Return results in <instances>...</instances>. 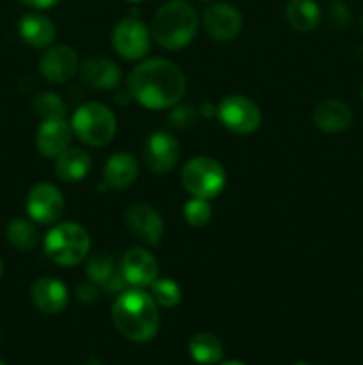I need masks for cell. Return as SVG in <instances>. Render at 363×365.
<instances>
[{
  "mask_svg": "<svg viewBox=\"0 0 363 365\" xmlns=\"http://www.w3.org/2000/svg\"><path fill=\"white\" fill-rule=\"evenodd\" d=\"M187 81L173 61L146 59L139 63L128 75L127 89L135 102L152 110L171 109L180 103L185 95Z\"/></svg>",
  "mask_w": 363,
  "mask_h": 365,
  "instance_id": "obj_1",
  "label": "cell"
},
{
  "mask_svg": "<svg viewBox=\"0 0 363 365\" xmlns=\"http://www.w3.org/2000/svg\"><path fill=\"white\" fill-rule=\"evenodd\" d=\"M110 316L117 331L132 342H148L159 331L157 303L142 289L134 287L121 292L114 302Z\"/></svg>",
  "mask_w": 363,
  "mask_h": 365,
  "instance_id": "obj_2",
  "label": "cell"
},
{
  "mask_svg": "<svg viewBox=\"0 0 363 365\" xmlns=\"http://www.w3.org/2000/svg\"><path fill=\"white\" fill-rule=\"evenodd\" d=\"M199 18L194 7L185 0L164 4L152 20V36L162 48L180 50L196 38Z\"/></svg>",
  "mask_w": 363,
  "mask_h": 365,
  "instance_id": "obj_3",
  "label": "cell"
},
{
  "mask_svg": "<svg viewBox=\"0 0 363 365\" xmlns=\"http://www.w3.org/2000/svg\"><path fill=\"white\" fill-rule=\"evenodd\" d=\"M91 250V237L82 225L75 221L59 223L46 234L45 253L60 267H73L85 259Z\"/></svg>",
  "mask_w": 363,
  "mask_h": 365,
  "instance_id": "obj_4",
  "label": "cell"
},
{
  "mask_svg": "<svg viewBox=\"0 0 363 365\" xmlns=\"http://www.w3.org/2000/svg\"><path fill=\"white\" fill-rule=\"evenodd\" d=\"M73 134L89 146H105L116 134V116L107 106L89 102L78 107L71 118Z\"/></svg>",
  "mask_w": 363,
  "mask_h": 365,
  "instance_id": "obj_5",
  "label": "cell"
},
{
  "mask_svg": "<svg viewBox=\"0 0 363 365\" xmlns=\"http://www.w3.org/2000/svg\"><path fill=\"white\" fill-rule=\"evenodd\" d=\"M182 184L194 198L212 200L226 184V173L219 160L199 155L187 160L182 170Z\"/></svg>",
  "mask_w": 363,
  "mask_h": 365,
  "instance_id": "obj_6",
  "label": "cell"
},
{
  "mask_svg": "<svg viewBox=\"0 0 363 365\" xmlns=\"http://www.w3.org/2000/svg\"><path fill=\"white\" fill-rule=\"evenodd\" d=\"M216 116L221 125L233 134H253L262 125V113L253 100L244 95H228L217 103Z\"/></svg>",
  "mask_w": 363,
  "mask_h": 365,
  "instance_id": "obj_7",
  "label": "cell"
},
{
  "mask_svg": "<svg viewBox=\"0 0 363 365\" xmlns=\"http://www.w3.org/2000/svg\"><path fill=\"white\" fill-rule=\"evenodd\" d=\"M112 46L123 59L139 61L149 52L152 34L137 18H125L117 21L112 31Z\"/></svg>",
  "mask_w": 363,
  "mask_h": 365,
  "instance_id": "obj_8",
  "label": "cell"
},
{
  "mask_svg": "<svg viewBox=\"0 0 363 365\" xmlns=\"http://www.w3.org/2000/svg\"><path fill=\"white\" fill-rule=\"evenodd\" d=\"M142 159L153 173H169L180 160L178 139L167 130L152 132L142 148Z\"/></svg>",
  "mask_w": 363,
  "mask_h": 365,
  "instance_id": "obj_9",
  "label": "cell"
},
{
  "mask_svg": "<svg viewBox=\"0 0 363 365\" xmlns=\"http://www.w3.org/2000/svg\"><path fill=\"white\" fill-rule=\"evenodd\" d=\"M64 196L50 182H39L27 196V214L34 223L52 225L63 216Z\"/></svg>",
  "mask_w": 363,
  "mask_h": 365,
  "instance_id": "obj_10",
  "label": "cell"
},
{
  "mask_svg": "<svg viewBox=\"0 0 363 365\" xmlns=\"http://www.w3.org/2000/svg\"><path fill=\"white\" fill-rule=\"evenodd\" d=\"M125 225L141 242L157 246L164 235V221L153 207L146 203H134L125 212Z\"/></svg>",
  "mask_w": 363,
  "mask_h": 365,
  "instance_id": "obj_11",
  "label": "cell"
},
{
  "mask_svg": "<svg viewBox=\"0 0 363 365\" xmlns=\"http://www.w3.org/2000/svg\"><path fill=\"white\" fill-rule=\"evenodd\" d=\"M203 27L216 41H231L242 31V16L230 4H212L203 11Z\"/></svg>",
  "mask_w": 363,
  "mask_h": 365,
  "instance_id": "obj_12",
  "label": "cell"
},
{
  "mask_svg": "<svg viewBox=\"0 0 363 365\" xmlns=\"http://www.w3.org/2000/svg\"><path fill=\"white\" fill-rule=\"evenodd\" d=\"M78 66L77 52L68 45L48 46L39 59V73L53 84L70 81L77 73Z\"/></svg>",
  "mask_w": 363,
  "mask_h": 365,
  "instance_id": "obj_13",
  "label": "cell"
},
{
  "mask_svg": "<svg viewBox=\"0 0 363 365\" xmlns=\"http://www.w3.org/2000/svg\"><path fill=\"white\" fill-rule=\"evenodd\" d=\"M121 274L132 287H149L159 278L157 259L144 248H130L121 260Z\"/></svg>",
  "mask_w": 363,
  "mask_h": 365,
  "instance_id": "obj_14",
  "label": "cell"
},
{
  "mask_svg": "<svg viewBox=\"0 0 363 365\" xmlns=\"http://www.w3.org/2000/svg\"><path fill=\"white\" fill-rule=\"evenodd\" d=\"M85 86L100 91H110L121 84V70L114 61L102 56H89L78 66Z\"/></svg>",
  "mask_w": 363,
  "mask_h": 365,
  "instance_id": "obj_15",
  "label": "cell"
},
{
  "mask_svg": "<svg viewBox=\"0 0 363 365\" xmlns=\"http://www.w3.org/2000/svg\"><path fill=\"white\" fill-rule=\"evenodd\" d=\"M31 299L36 309L43 314H60L70 303V292L60 280L52 277H43L32 284Z\"/></svg>",
  "mask_w": 363,
  "mask_h": 365,
  "instance_id": "obj_16",
  "label": "cell"
},
{
  "mask_svg": "<svg viewBox=\"0 0 363 365\" xmlns=\"http://www.w3.org/2000/svg\"><path fill=\"white\" fill-rule=\"evenodd\" d=\"M73 128L66 120L41 121L36 134V148L46 159H56L70 146Z\"/></svg>",
  "mask_w": 363,
  "mask_h": 365,
  "instance_id": "obj_17",
  "label": "cell"
},
{
  "mask_svg": "<svg viewBox=\"0 0 363 365\" xmlns=\"http://www.w3.org/2000/svg\"><path fill=\"white\" fill-rule=\"evenodd\" d=\"M313 123L317 125V128H320L324 132H330V134L344 132L351 127L352 110L347 103L340 102V100H322L313 109Z\"/></svg>",
  "mask_w": 363,
  "mask_h": 365,
  "instance_id": "obj_18",
  "label": "cell"
},
{
  "mask_svg": "<svg viewBox=\"0 0 363 365\" xmlns=\"http://www.w3.org/2000/svg\"><path fill=\"white\" fill-rule=\"evenodd\" d=\"M20 38L32 48H46L56 41V25L48 16L39 13H27L18 24Z\"/></svg>",
  "mask_w": 363,
  "mask_h": 365,
  "instance_id": "obj_19",
  "label": "cell"
},
{
  "mask_svg": "<svg viewBox=\"0 0 363 365\" xmlns=\"http://www.w3.org/2000/svg\"><path fill=\"white\" fill-rule=\"evenodd\" d=\"M85 274H88L89 282H93L96 287H102L110 292L121 291L123 285L127 284L123 274L117 273L114 259L110 255H107L105 252L95 253V255L88 260Z\"/></svg>",
  "mask_w": 363,
  "mask_h": 365,
  "instance_id": "obj_20",
  "label": "cell"
},
{
  "mask_svg": "<svg viewBox=\"0 0 363 365\" xmlns=\"http://www.w3.org/2000/svg\"><path fill=\"white\" fill-rule=\"evenodd\" d=\"M139 175L137 159L130 152H117L107 159L103 182L112 189L130 187Z\"/></svg>",
  "mask_w": 363,
  "mask_h": 365,
  "instance_id": "obj_21",
  "label": "cell"
},
{
  "mask_svg": "<svg viewBox=\"0 0 363 365\" xmlns=\"http://www.w3.org/2000/svg\"><path fill=\"white\" fill-rule=\"evenodd\" d=\"M89 171H91V157L85 150L68 146L56 157V175L60 180L77 184L88 177Z\"/></svg>",
  "mask_w": 363,
  "mask_h": 365,
  "instance_id": "obj_22",
  "label": "cell"
},
{
  "mask_svg": "<svg viewBox=\"0 0 363 365\" xmlns=\"http://www.w3.org/2000/svg\"><path fill=\"white\" fill-rule=\"evenodd\" d=\"M288 24L299 32H312L320 24V7L313 0H290L285 9Z\"/></svg>",
  "mask_w": 363,
  "mask_h": 365,
  "instance_id": "obj_23",
  "label": "cell"
},
{
  "mask_svg": "<svg viewBox=\"0 0 363 365\" xmlns=\"http://www.w3.org/2000/svg\"><path fill=\"white\" fill-rule=\"evenodd\" d=\"M189 353L192 360L203 365L219 364L223 360V344L219 339L212 334H196L189 342Z\"/></svg>",
  "mask_w": 363,
  "mask_h": 365,
  "instance_id": "obj_24",
  "label": "cell"
},
{
  "mask_svg": "<svg viewBox=\"0 0 363 365\" xmlns=\"http://www.w3.org/2000/svg\"><path fill=\"white\" fill-rule=\"evenodd\" d=\"M7 241L20 252H28V250L36 248L39 242V232L32 221L23 220V217H16V220L9 221L6 228Z\"/></svg>",
  "mask_w": 363,
  "mask_h": 365,
  "instance_id": "obj_25",
  "label": "cell"
},
{
  "mask_svg": "<svg viewBox=\"0 0 363 365\" xmlns=\"http://www.w3.org/2000/svg\"><path fill=\"white\" fill-rule=\"evenodd\" d=\"M32 110L41 121L64 120L66 116V103L57 93H41L32 102Z\"/></svg>",
  "mask_w": 363,
  "mask_h": 365,
  "instance_id": "obj_26",
  "label": "cell"
},
{
  "mask_svg": "<svg viewBox=\"0 0 363 365\" xmlns=\"http://www.w3.org/2000/svg\"><path fill=\"white\" fill-rule=\"evenodd\" d=\"M149 287H152V298L164 309H173L182 302V289L173 278H157Z\"/></svg>",
  "mask_w": 363,
  "mask_h": 365,
  "instance_id": "obj_27",
  "label": "cell"
},
{
  "mask_svg": "<svg viewBox=\"0 0 363 365\" xmlns=\"http://www.w3.org/2000/svg\"><path fill=\"white\" fill-rule=\"evenodd\" d=\"M184 217L191 227H205L212 217V207H210L209 200H189L184 207Z\"/></svg>",
  "mask_w": 363,
  "mask_h": 365,
  "instance_id": "obj_28",
  "label": "cell"
},
{
  "mask_svg": "<svg viewBox=\"0 0 363 365\" xmlns=\"http://www.w3.org/2000/svg\"><path fill=\"white\" fill-rule=\"evenodd\" d=\"M199 110L194 109L192 106H187V103H177V106L171 107V113L167 114V123L173 128H191L194 127L196 121H198Z\"/></svg>",
  "mask_w": 363,
  "mask_h": 365,
  "instance_id": "obj_29",
  "label": "cell"
},
{
  "mask_svg": "<svg viewBox=\"0 0 363 365\" xmlns=\"http://www.w3.org/2000/svg\"><path fill=\"white\" fill-rule=\"evenodd\" d=\"M327 14H330V20L333 21L337 27H345L349 24V18H351V13H349V7L345 6L342 0H333L330 4V9H327Z\"/></svg>",
  "mask_w": 363,
  "mask_h": 365,
  "instance_id": "obj_30",
  "label": "cell"
},
{
  "mask_svg": "<svg viewBox=\"0 0 363 365\" xmlns=\"http://www.w3.org/2000/svg\"><path fill=\"white\" fill-rule=\"evenodd\" d=\"M77 298L84 303H93L98 298V287L93 282H85L77 287Z\"/></svg>",
  "mask_w": 363,
  "mask_h": 365,
  "instance_id": "obj_31",
  "label": "cell"
},
{
  "mask_svg": "<svg viewBox=\"0 0 363 365\" xmlns=\"http://www.w3.org/2000/svg\"><path fill=\"white\" fill-rule=\"evenodd\" d=\"M20 2L32 9H50V7L57 6L60 0H20Z\"/></svg>",
  "mask_w": 363,
  "mask_h": 365,
  "instance_id": "obj_32",
  "label": "cell"
},
{
  "mask_svg": "<svg viewBox=\"0 0 363 365\" xmlns=\"http://www.w3.org/2000/svg\"><path fill=\"white\" fill-rule=\"evenodd\" d=\"M201 114L205 118H209V116H214V114H216V110H217V107H214V106H209V103H203L201 106Z\"/></svg>",
  "mask_w": 363,
  "mask_h": 365,
  "instance_id": "obj_33",
  "label": "cell"
},
{
  "mask_svg": "<svg viewBox=\"0 0 363 365\" xmlns=\"http://www.w3.org/2000/svg\"><path fill=\"white\" fill-rule=\"evenodd\" d=\"M221 365H244V364H241V362H235V360H231V362H224V364H221Z\"/></svg>",
  "mask_w": 363,
  "mask_h": 365,
  "instance_id": "obj_34",
  "label": "cell"
},
{
  "mask_svg": "<svg viewBox=\"0 0 363 365\" xmlns=\"http://www.w3.org/2000/svg\"><path fill=\"white\" fill-rule=\"evenodd\" d=\"M2 274H4V262L2 259H0V278H2Z\"/></svg>",
  "mask_w": 363,
  "mask_h": 365,
  "instance_id": "obj_35",
  "label": "cell"
},
{
  "mask_svg": "<svg viewBox=\"0 0 363 365\" xmlns=\"http://www.w3.org/2000/svg\"><path fill=\"white\" fill-rule=\"evenodd\" d=\"M292 365H310V364H306V362H302V360H299V362H295V364H292Z\"/></svg>",
  "mask_w": 363,
  "mask_h": 365,
  "instance_id": "obj_36",
  "label": "cell"
},
{
  "mask_svg": "<svg viewBox=\"0 0 363 365\" xmlns=\"http://www.w3.org/2000/svg\"><path fill=\"white\" fill-rule=\"evenodd\" d=\"M359 25H362V31H363V14H362V18H359Z\"/></svg>",
  "mask_w": 363,
  "mask_h": 365,
  "instance_id": "obj_37",
  "label": "cell"
},
{
  "mask_svg": "<svg viewBox=\"0 0 363 365\" xmlns=\"http://www.w3.org/2000/svg\"><path fill=\"white\" fill-rule=\"evenodd\" d=\"M127 2H134V4H137V2H142V0H127Z\"/></svg>",
  "mask_w": 363,
  "mask_h": 365,
  "instance_id": "obj_38",
  "label": "cell"
},
{
  "mask_svg": "<svg viewBox=\"0 0 363 365\" xmlns=\"http://www.w3.org/2000/svg\"><path fill=\"white\" fill-rule=\"evenodd\" d=\"M0 365H6V364H4V362H2V360H0Z\"/></svg>",
  "mask_w": 363,
  "mask_h": 365,
  "instance_id": "obj_39",
  "label": "cell"
},
{
  "mask_svg": "<svg viewBox=\"0 0 363 365\" xmlns=\"http://www.w3.org/2000/svg\"><path fill=\"white\" fill-rule=\"evenodd\" d=\"M362 100H363V88H362Z\"/></svg>",
  "mask_w": 363,
  "mask_h": 365,
  "instance_id": "obj_40",
  "label": "cell"
}]
</instances>
